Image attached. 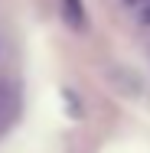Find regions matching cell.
Instances as JSON below:
<instances>
[{
    "label": "cell",
    "instance_id": "obj_3",
    "mask_svg": "<svg viewBox=\"0 0 150 153\" xmlns=\"http://www.w3.org/2000/svg\"><path fill=\"white\" fill-rule=\"evenodd\" d=\"M65 10H69V20L75 26H82V10H78V0H65Z\"/></svg>",
    "mask_w": 150,
    "mask_h": 153
},
{
    "label": "cell",
    "instance_id": "obj_1",
    "mask_svg": "<svg viewBox=\"0 0 150 153\" xmlns=\"http://www.w3.org/2000/svg\"><path fill=\"white\" fill-rule=\"evenodd\" d=\"M16 114H20V91H16L13 82L0 78V134H7L13 127Z\"/></svg>",
    "mask_w": 150,
    "mask_h": 153
},
{
    "label": "cell",
    "instance_id": "obj_2",
    "mask_svg": "<svg viewBox=\"0 0 150 153\" xmlns=\"http://www.w3.org/2000/svg\"><path fill=\"white\" fill-rule=\"evenodd\" d=\"M127 7L137 13L140 23H150V0H127Z\"/></svg>",
    "mask_w": 150,
    "mask_h": 153
}]
</instances>
